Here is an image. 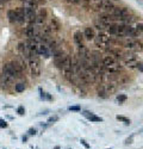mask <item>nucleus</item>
I'll use <instances>...</instances> for the list:
<instances>
[{
    "instance_id": "f257e3e1",
    "label": "nucleus",
    "mask_w": 143,
    "mask_h": 149,
    "mask_svg": "<svg viewBox=\"0 0 143 149\" xmlns=\"http://www.w3.org/2000/svg\"><path fill=\"white\" fill-rule=\"evenodd\" d=\"M29 67H30L32 78H38L41 75V67H39L38 57H30L29 59Z\"/></svg>"
},
{
    "instance_id": "f03ea898",
    "label": "nucleus",
    "mask_w": 143,
    "mask_h": 149,
    "mask_svg": "<svg viewBox=\"0 0 143 149\" xmlns=\"http://www.w3.org/2000/svg\"><path fill=\"white\" fill-rule=\"evenodd\" d=\"M94 42H95V44H97L98 47H105V48H106V47L112 41H111V38L109 36H106L104 34H99L98 36L94 37Z\"/></svg>"
},
{
    "instance_id": "7ed1b4c3",
    "label": "nucleus",
    "mask_w": 143,
    "mask_h": 149,
    "mask_svg": "<svg viewBox=\"0 0 143 149\" xmlns=\"http://www.w3.org/2000/svg\"><path fill=\"white\" fill-rule=\"evenodd\" d=\"M123 59L125 61V65L128 66L129 68H134V67H136L137 66V59L136 56H135V54L132 53H129V54H123Z\"/></svg>"
},
{
    "instance_id": "20e7f679",
    "label": "nucleus",
    "mask_w": 143,
    "mask_h": 149,
    "mask_svg": "<svg viewBox=\"0 0 143 149\" xmlns=\"http://www.w3.org/2000/svg\"><path fill=\"white\" fill-rule=\"evenodd\" d=\"M47 18V10L45 9H41L37 13H36V20H35V25L41 29L45 22Z\"/></svg>"
},
{
    "instance_id": "39448f33",
    "label": "nucleus",
    "mask_w": 143,
    "mask_h": 149,
    "mask_svg": "<svg viewBox=\"0 0 143 149\" xmlns=\"http://www.w3.org/2000/svg\"><path fill=\"white\" fill-rule=\"evenodd\" d=\"M3 74H6V75H10L12 78H14V79H17V78H20L18 75V73L16 72V69L12 65V62L11 63H5L4 67H3Z\"/></svg>"
},
{
    "instance_id": "423d86ee",
    "label": "nucleus",
    "mask_w": 143,
    "mask_h": 149,
    "mask_svg": "<svg viewBox=\"0 0 143 149\" xmlns=\"http://www.w3.org/2000/svg\"><path fill=\"white\" fill-rule=\"evenodd\" d=\"M24 11H25V22H28L29 24H35L36 10L30 9V7H24Z\"/></svg>"
},
{
    "instance_id": "0eeeda50",
    "label": "nucleus",
    "mask_w": 143,
    "mask_h": 149,
    "mask_svg": "<svg viewBox=\"0 0 143 149\" xmlns=\"http://www.w3.org/2000/svg\"><path fill=\"white\" fill-rule=\"evenodd\" d=\"M125 47L130 50H135V51H141L143 49V44L138 41H135V40H129L125 42Z\"/></svg>"
},
{
    "instance_id": "6e6552de",
    "label": "nucleus",
    "mask_w": 143,
    "mask_h": 149,
    "mask_svg": "<svg viewBox=\"0 0 143 149\" xmlns=\"http://www.w3.org/2000/svg\"><path fill=\"white\" fill-rule=\"evenodd\" d=\"M18 50H19V53H20V55H22L23 59L29 60V59L31 57V53H30V49L28 48L26 43L20 42V43L18 44Z\"/></svg>"
},
{
    "instance_id": "1a4fd4ad",
    "label": "nucleus",
    "mask_w": 143,
    "mask_h": 149,
    "mask_svg": "<svg viewBox=\"0 0 143 149\" xmlns=\"http://www.w3.org/2000/svg\"><path fill=\"white\" fill-rule=\"evenodd\" d=\"M79 59H82V60H87V61H91V51L90 49L85 45L79 47Z\"/></svg>"
},
{
    "instance_id": "9d476101",
    "label": "nucleus",
    "mask_w": 143,
    "mask_h": 149,
    "mask_svg": "<svg viewBox=\"0 0 143 149\" xmlns=\"http://www.w3.org/2000/svg\"><path fill=\"white\" fill-rule=\"evenodd\" d=\"M16 12V23H24L25 22V11H24V7H17L14 10Z\"/></svg>"
},
{
    "instance_id": "9b49d317",
    "label": "nucleus",
    "mask_w": 143,
    "mask_h": 149,
    "mask_svg": "<svg viewBox=\"0 0 143 149\" xmlns=\"http://www.w3.org/2000/svg\"><path fill=\"white\" fill-rule=\"evenodd\" d=\"M109 73H111V74H116V73H119L122 70V66L118 63V62H113L112 65H110V66H106V67H104Z\"/></svg>"
},
{
    "instance_id": "f8f14e48",
    "label": "nucleus",
    "mask_w": 143,
    "mask_h": 149,
    "mask_svg": "<svg viewBox=\"0 0 143 149\" xmlns=\"http://www.w3.org/2000/svg\"><path fill=\"white\" fill-rule=\"evenodd\" d=\"M38 55H43L44 57H49L50 56V50L47 45L39 43L38 44Z\"/></svg>"
},
{
    "instance_id": "ddd939ff",
    "label": "nucleus",
    "mask_w": 143,
    "mask_h": 149,
    "mask_svg": "<svg viewBox=\"0 0 143 149\" xmlns=\"http://www.w3.org/2000/svg\"><path fill=\"white\" fill-rule=\"evenodd\" d=\"M94 37H95V32L93 28H86L84 31V38H86L87 41H92L94 40Z\"/></svg>"
},
{
    "instance_id": "4468645a",
    "label": "nucleus",
    "mask_w": 143,
    "mask_h": 149,
    "mask_svg": "<svg viewBox=\"0 0 143 149\" xmlns=\"http://www.w3.org/2000/svg\"><path fill=\"white\" fill-rule=\"evenodd\" d=\"M82 115H84L88 121H91V122H103V118H100V117H98V116H95V115L92 113V112L85 111V112H82Z\"/></svg>"
},
{
    "instance_id": "2eb2a0df",
    "label": "nucleus",
    "mask_w": 143,
    "mask_h": 149,
    "mask_svg": "<svg viewBox=\"0 0 143 149\" xmlns=\"http://www.w3.org/2000/svg\"><path fill=\"white\" fill-rule=\"evenodd\" d=\"M74 42L79 47L84 45V34H81V31H75L74 32Z\"/></svg>"
},
{
    "instance_id": "dca6fc26",
    "label": "nucleus",
    "mask_w": 143,
    "mask_h": 149,
    "mask_svg": "<svg viewBox=\"0 0 143 149\" xmlns=\"http://www.w3.org/2000/svg\"><path fill=\"white\" fill-rule=\"evenodd\" d=\"M104 88L107 94H112V93H115L117 91V85L115 82H107L104 85Z\"/></svg>"
},
{
    "instance_id": "f3484780",
    "label": "nucleus",
    "mask_w": 143,
    "mask_h": 149,
    "mask_svg": "<svg viewBox=\"0 0 143 149\" xmlns=\"http://www.w3.org/2000/svg\"><path fill=\"white\" fill-rule=\"evenodd\" d=\"M101 62H103V66L106 67V66L112 65L113 62H116V60L112 56H104V57H103V60H101Z\"/></svg>"
},
{
    "instance_id": "a211bd4d",
    "label": "nucleus",
    "mask_w": 143,
    "mask_h": 149,
    "mask_svg": "<svg viewBox=\"0 0 143 149\" xmlns=\"http://www.w3.org/2000/svg\"><path fill=\"white\" fill-rule=\"evenodd\" d=\"M50 28H51L53 30H55V31H59V30H60V28H61L60 22H59L56 18H55V17L51 19V23H50Z\"/></svg>"
},
{
    "instance_id": "6ab92c4d",
    "label": "nucleus",
    "mask_w": 143,
    "mask_h": 149,
    "mask_svg": "<svg viewBox=\"0 0 143 149\" xmlns=\"http://www.w3.org/2000/svg\"><path fill=\"white\" fill-rule=\"evenodd\" d=\"M98 97H100V98H106L107 97V93L104 88V85H101L98 87Z\"/></svg>"
},
{
    "instance_id": "aec40b11",
    "label": "nucleus",
    "mask_w": 143,
    "mask_h": 149,
    "mask_svg": "<svg viewBox=\"0 0 143 149\" xmlns=\"http://www.w3.org/2000/svg\"><path fill=\"white\" fill-rule=\"evenodd\" d=\"M94 26H95V28H97L98 30H100V31H103V30H105V29L107 28V26H106L105 24H103V23H101V22H100L99 19H95V20H94Z\"/></svg>"
},
{
    "instance_id": "412c9836",
    "label": "nucleus",
    "mask_w": 143,
    "mask_h": 149,
    "mask_svg": "<svg viewBox=\"0 0 143 149\" xmlns=\"http://www.w3.org/2000/svg\"><path fill=\"white\" fill-rule=\"evenodd\" d=\"M7 17H9V20L11 23H16V12L14 10H10L7 12Z\"/></svg>"
},
{
    "instance_id": "4be33fe9",
    "label": "nucleus",
    "mask_w": 143,
    "mask_h": 149,
    "mask_svg": "<svg viewBox=\"0 0 143 149\" xmlns=\"http://www.w3.org/2000/svg\"><path fill=\"white\" fill-rule=\"evenodd\" d=\"M14 90H16V92H18V93L24 92V90H25V85L19 82V84H17V85H14Z\"/></svg>"
},
{
    "instance_id": "5701e85b",
    "label": "nucleus",
    "mask_w": 143,
    "mask_h": 149,
    "mask_svg": "<svg viewBox=\"0 0 143 149\" xmlns=\"http://www.w3.org/2000/svg\"><path fill=\"white\" fill-rule=\"evenodd\" d=\"M116 118L118 119V121H121V122H124L125 124H130V119H128V118H125V117H123V116H117Z\"/></svg>"
},
{
    "instance_id": "b1692460",
    "label": "nucleus",
    "mask_w": 143,
    "mask_h": 149,
    "mask_svg": "<svg viewBox=\"0 0 143 149\" xmlns=\"http://www.w3.org/2000/svg\"><path fill=\"white\" fill-rule=\"evenodd\" d=\"M41 98H42V99H48V100H51V97H50L49 94H48V93H44V92H42Z\"/></svg>"
},
{
    "instance_id": "393cba45",
    "label": "nucleus",
    "mask_w": 143,
    "mask_h": 149,
    "mask_svg": "<svg viewBox=\"0 0 143 149\" xmlns=\"http://www.w3.org/2000/svg\"><path fill=\"white\" fill-rule=\"evenodd\" d=\"M125 99H126L125 96H118V97H117V100L119 101V104H122L123 101H125Z\"/></svg>"
},
{
    "instance_id": "a878e982",
    "label": "nucleus",
    "mask_w": 143,
    "mask_h": 149,
    "mask_svg": "<svg viewBox=\"0 0 143 149\" xmlns=\"http://www.w3.org/2000/svg\"><path fill=\"white\" fill-rule=\"evenodd\" d=\"M59 119V117L57 116H54V117H50L49 119H48V123H54V122H56Z\"/></svg>"
},
{
    "instance_id": "bb28decb",
    "label": "nucleus",
    "mask_w": 143,
    "mask_h": 149,
    "mask_svg": "<svg viewBox=\"0 0 143 149\" xmlns=\"http://www.w3.org/2000/svg\"><path fill=\"white\" fill-rule=\"evenodd\" d=\"M17 112H18L20 116H23L24 113H25V110H24V107H23V106H19V107H18V110H17Z\"/></svg>"
},
{
    "instance_id": "cd10ccee",
    "label": "nucleus",
    "mask_w": 143,
    "mask_h": 149,
    "mask_svg": "<svg viewBox=\"0 0 143 149\" xmlns=\"http://www.w3.org/2000/svg\"><path fill=\"white\" fill-rule=\"evenodd\" d=\"M80 142H81V144H82V146H84V147L86 148V149H90V144H88V143H87V142H86V141H85V140H81V141H80Z\"/></svg>"
},
{
    "instance_id": "c85d7f7f",
    "label": "nucleus",
    "mask_w": 143,
    "mask_h": 149,
    "mask_svg": "<svg viewBox=\"0 0 143 149\" xmlns=\"http://www.w3.org/2000/svg\"><path fill=\"white\" fill-rule=\"evenodd\" d=\"M0 127H1V128H6L7 127V123L4 119H1V118H0Z\"/></svg>"
},
{
    "instance_id": "c756f323",
    "label": "nucleus",
    "mask_w": 143,
    "mask_h": 149,
    "mask_svg": "<svg viewBox=\"0 0 143 149\" xmlns=\"http://www.w3.org/2000/svg\"><path fill=\"white\" fill-rule=\"evenodd\" d=\"M69 110L70 111H80V106H70Z\"/></svg>"
},
{
    "instance_id": "7c9ffc66",
    "label": "nucleus",
    "mask_w": 143,
    "mask_h": 149,
    "mask_svg": "<svg viewBox=\"0 0 143 149\" xmlns=\"http://www.w3.org/2000/svg\"><path fill=\"white\" fill-rule=\"evenodd\" d=\"M80 1L85 5V6H90V3H91V0H80Z\"/></svg>"
},
{
    "instance_id": "2f4dec72",
    "label": "nucleus",
    "mask_w": 143,
    "mask_h": 149,
    "mask_svg": "<svg viewBox=\"0 0 143 149\" xmlns=\"http://www.w3.org/2000/svg\"><path fill=\"white\" fill-rule=\"evenodd\" d=\"M67 3H69V4H79L80 3V0H66Z\"/></svg>"
},
{
    "instance_id": "473e14b6",
    "label": "nucleus",
    "mask_w": 143,
    "mask_h": 149,
    "mask_svg": "<svg viewBox=\"0 0 143 149\" xmlns=\"http://www.w3.org/2000/svg\"><path fill=\"white\" fill-rule=\"evenodd\" d=\"M140 70H141V72H143V63H140V62H138V63H137V66H136Z\"/></svg>"
},
{
    "instance_id": "72a5a7b5",
    "label": "nucleus",
    "mask_w": 143,
    "mask_h": 149,
    "mask_svg": "<svg viewBox=\"0 0 143 149\" xmlns=\"http://www.w3.org/2000/svg\"><path fill=\"white\" fill-rule=\"evenodd\" d=\"M36 134V130L35 129H30L29 130V135H35Z\"/></svg>"
},
{
    "instance_id": "f704fd0d",
    "label": "nucleus",
    "mask_w": 143,
    "mask_h": 149,
    "mask_svg": "<svg viewBox=\"0 0 143 149\" xmlns=\"http://www.w3.org/2000/svg\"><path fill=\"white\" fill-rule=\"evenodd\" d=\"M131 141H132V137H130V138L126 140V141H125V143H126V144H129V143H131Z\"/></svg>"
},
{
    "instance_id": "c9c22d12",
    "label": "nucleus",
    "mask_w": 143,
    "mask_h": 149,
    "mask_svg": "<svg viewBox=\"0 0 143 149\" xmlns=\"http://www.w3.org/2000/svg\"><path fill=\"white\" fill-rule=\"evenodd\" d=\"M137 30H140V31L143 30V25L142 24H137Z\"/></svg>"
},
{
    "instance_id": "e433bc0d",
    "label": "nucleus",
    "mask_w": 143,
    "mask_h": 149,
    "mask_svg": "<svg viewBox=\"0 0 143 149\" xmlns=\"http://www.w3.org/2000/svg\"><path fill=\"white\" fill-rule=\"evenodd\" d=\"M3 6H4V3L1 1V0H0V10H1V9H3Z\"/></svg>"
},
{
    "instance_id": "4c0bfd02",
    "label": "nucleus",
    "mask_w": 143,
    "mask_h": 149,
    "mask_svg": "<svg viewBox=\"0 0 143 149\" xmlns=\"http://www.w3.org/2000/svg\"><path fill=\"white\" fill-rule=\"evenodd\" d=\"M3 3H7V1H10V0H1Z\"/></svg>"
},
{
    "instance_id": "58836bf2",
    "label": "nucleus",
    "mask_w": 143,
    "mask_h": 149,
    "mask_svg": "<svg viewBox=\"0 0 143 149\" xmlns=\"http://www.w3.org/2000/svg\"><path fill=\"white\" fill-rule=\"evenodd\" d=\"M107 1H111V3H113V1H117V0H107Z\"/></svg>"
},
{
    "instance_id": "ea45409f",
    "label": "nucleus",
    "mask_w": 143,
    "mask_h": 149,
    "mask_svg": "<svg viewBox=\"0 0 143 149\" xmlns=\"http://www.w3.org/2000/svg\"><path fill=\"white\" fill-rule=\"evenodd\" d=\"M22 1H26V0H22Z\"/></svg>"
}]
</instances>
